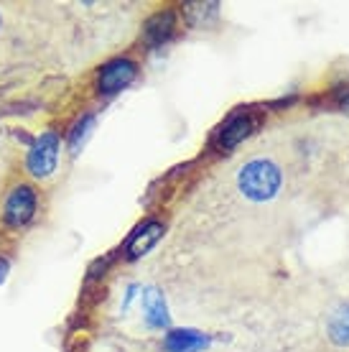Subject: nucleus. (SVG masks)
Instances as JSON below:
<instances>
[{
  "label": "nucleus",
  "mask_w": 349,
  "mask_h": 352,
  "mask_svg": "<svg viewBox=\"0 0 349 352\" xmlns=\"http://www.w3.org/2000/svg\"><path fill=\"white\" fill-rule=\"evenodd\" d=\"M8 268H10L8 258H0V283L5 281V276H8Z\"/></svg>",
  "instance_id": "nucleus-13"
},
{
  "label": "nucleus",
  "mask_w": 349,
  "mask_h": 352,
  "mask_svg": "<svg viewBox=\"0 0 349 352\" xmlns=\"http://www.w3.org/2000/svg\"><path fill=\"white\" fill-rule=\"evenodd\" d=\"M138 77V67L131 59H113L100 69L97 89L100 95H117L125 87H131L133 80Z\"/></svg>",
  "instance_id": "nucleus-5"
},
{
  "label": "nucleus",
  "mask_w": 349,
  "mask_h": 352,
  "mask_svg": "<svg viewBox=\"0 0 349 352\" xmlns=\"http://www.w3.org/2000/svg\"><path fill=\"white\" fill-rule=\"evenodd\" d=\"M92 131H95V115H82L69 133V151L71 153H79V151H82V146L87 143V138L92 135Z\"/></svg>",
  "instance_id": "nucleus-11"
},
{
  "label": "nucleus",
  "mask_w": 349,
  "mask_h": 352,
  "mask_svg": "<svg viewBox=\"0 0 349 352\" xmlns=\"http://www.w3.org/2000/svg\"><path fill=\"white\" fill-rule=\"evenodd\" d=\"M36 204H38V197H36L34 186L28 184H18L13 186L3 202V220L8 228H23L34 220L36 214Z\"/></svg>",
  "instance_id": "nucleus-4"
},
{
  "label": "nucleus",
  "mask_w": 349,
  "mask_h": 352,
  "mask_svg": "<svg viewBox=\"0 0 349 352\" xmlns=\"http://www.w3.org/2000/svg\"><path fill=\"white\" fill-rule=\"evenodd\" d=\"M260 123V118L253 113V110H240V113H232L219 125V131L214 133V148L217 151H232L235 146L250 138Z\"/></svg>",
  "instance_id": "nucleus-3"
},
{
  "label": "nucleus",
  "mask_w": 349,
  "mask_h": 352,
  "mask_svg": "<svg viewBox=\"0 0 349 352\" xmlns=\"http://www.w3.org/2000/svg\"><path fill=\"white\" fill-rule=\"evenodd\" d=\"M59 148L61 141L56 131H44L28 148L26 156V168L28 174L36 176V179H46L56 171V161H59Z\"/></svg>",
  "instance_id": "nucleus-2"
},
{
  "label": "nucleus",
  "mask_w": 349,
  "mask_h": 352,
  "mask_svg": "<svg viewBox=\"0 0 349 352\" xmlns=\"http://www.w3.org/2000/svg\"><path fill=\"white\" fill-rule=\"evenodd\" d=\"M176 31V13L174 10H161L156 16H150L143 23V44L148 49L164 46Z\"/></svg>",
  "instance_id": "nucleus-6"
},
{
  "label": "nucleus",
  "mask_w": 349,
  "mask_h": 352,
  "mask_svg": "<svg viewBox=\"0 0 349 352\" xmlns=\"http://www.w3.org/2000/svg\"><path fill=\"white\" fill-rule=\"evenodd\" d=\"M326 332H329V340L334 344H349V304H339L334 309L329 324H326Z\"/></svg>",
  "instance_id": "nucleus-10"
},
{
  "label": "nucleus",
  "mask_w": 349,
  "mask_h": 352,
  "mask_svg": "<svg viewBox=\"0 0 349 352\" xmlns=\"http://www.w3.org/2000/svg\"><path fill=\"white\" fill-rule=\"evenodd\" d=\"M161 238H164V225H161V222L150 220V222H146V225H140V228L131 235L128 248H125L128 261H138V258H143Z\"/></svg>",
  "instance_id": "nucleus-7"
},
{
  "label": "nucleus",
  "mask_w": 349,
  "mask_h": 352,
  "mask_svg": "<svg viewBox=\"0 0 349 352\" xmlns=\"http://www.w3.org/2000/svg\"><path fill=\"white\" fill-rule=\"evenodd\" d=\"M143 309H146V322H148V327H156V329L168 327L171 319H168V307L161 289H156V286L146 289V294H143Z\"/></svg>",
  "instance_id": "nucleus-9"
},
{
  "label": "nucleus",
  "mask_w": 349,
  "mask_h": 352,
  "mask_svg": "<svg viewBox=\"0 0 349 352\" xmlns=\"http://www.w3.org/2000/svg\"><path fill=\"white\" fill-rule=\"evenodd\" d=\"M283 184V174H280L278 164L271 159H253L247 161L240 174H237V189L247 197L250 202H268L280 192Z\"/></svg>",
  "instance_id": "nucleus-1"
},
{
  "label": "nucleus",
  "mask_w": 349,
  "mask_h": 352,
  "mask_svg": "<svg viewBox=\"0 0 349 352\" xmlns=\"http://www.w3.org/2000/svg\"><path fill=\"white\" fill-rule=\"evenodd\" d=\"M107 263H110V258H105V261H97V263L89 268V278H100V276H105Z\"/></svg>",
  "instance_id": "nucleus-12"
},
{
  "label": "nucleus",
  "mask_w": 349,
  "mask_h": 352,
  "mask_svg": "<svg viewBox=\"0 0 349 352\" xmlns=\"http://www.w3.org/2000/svg\"><path fill=\"white\" fill-rule=\"evenodd\" d=\"M210 344V337L196 329H171L164 340L166 352H201Z\"/></svg>",
  "instance_id": "nucleus-8"
}]
</instances>
